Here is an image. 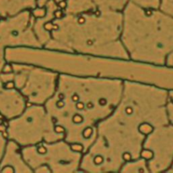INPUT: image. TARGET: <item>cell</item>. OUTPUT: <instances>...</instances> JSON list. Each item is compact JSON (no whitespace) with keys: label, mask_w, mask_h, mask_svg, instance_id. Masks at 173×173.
Wrapping results in <instances>:
<instances>
[{"label":"cell","mask_w":173,"mask_h":173,"mask_svg":"<svg viewBox=\"0 0 173 173\" xmlns=\"http://www.w3.org/2000/svg\"><path fill=\"white\" fill-rule=\"evenodd\" d=\"M168 90L124 82L121 99L98 125L95 138L83 154L80 172H119L124 163L141 154L145 138L169 123Z\"/></svg>","instance_id":"obj_1"},{"label":"cell","mask_w":173,"mask_h":173,"mask_svg":"<svg viewBox=\"0 0 173 173\" xmlns=\"http://www.w3.org/2000/svg\"><path fill=\"white\" fill-rule=\"evenodd\" d=\"M123 86L118 80L60 74L45 106L64 139L84 153L95 140L98 125L119 102Z\"/></svg>","instance_id":"obj_2"},{"label":"cell","mask_w":173,"mask_h":173,"mask_svg":"<svg viewBox=\"0 0 173 173\" xmlns=\"http://www.w3.org/2000/svg\"><path fill=\"white\" fill-rule=\"evenodd\" d=\"M54 19L34 30L41 47L68 53L128 58L121 41L122 12L95 9L63 13L55 0Z\"/></svg>","instance_id":"obj_3"},{"label":"cell","mask_w":173,"mask_h":173,"mask_svg":"<svg viewBox=\"0 0 173 173\" xmlns=\"http://www.w3.org/2000/svg\"><path fill=\"white\" fill-rule=\"evenodd\" d=\"M6 61L47 68L60 74L133 82L173 89V68L154 65L129 58L68 53L43 47H17L6 50Z\"/></svg>","instance_id":"obj_4"},{"label":"cell","mask_w":173,"mask_h":173,"mask_svg":"<svg viewBox=\"0 0 173 173\" xmlns=\"http://www.w3.org/2000/svg\"><path fill=\"white\" fill-rule=\"evenodd\" d=\"M122 15L121 41L128 58L166 65L173 52V17L160 7H144L131 0Z\"/></svg>","instance_id":"obj_5"},{"label":"cell","mask_w":173,"mask_h":173,"mask_svg":"<svg viewBox=\"0 0 173 173\" xmlns=\"http://www.w3.org/2000/svg\"><path fill=\"white\" fill-rule=\"evenodd\" d=\"M32 172H80L83 151L64 138L23 148Z\"/></svg>","instance_id":"obj_6"},{"label":"cell","mask_w":173,"mask_h":173,"mask_svg":"<svg viewBox=\"0 0 173 173\" xmlns=\"http://www.w3.org/2000/svg\"><path fill=\"white\" fill-rule=\"evenodd\" d=\"M8 121L9 139L22 148L64 138L45 105L28 104L22 113Z\"/></svg>","instance_id":"obj_7"},{"label":"cell","mask_w":173,"mask_h":173,"mask_svg":"<svg viewBox=\"0 0 173 173\" xmlns=\"http://www.w3.org/2000/svg\"><path fill=\"white\" fill-rule=\"evenodd\" d=\"M10 63L15 86L28 104L45 105L52 98L58 87V73L31 63Z\"/></svg>","instance_id":"obj_8"},{"label":"cell","mask_w":173,"mask_h":173,"mask_svg":"<svg viewBox=\"0 0 173 173\" xmlns=\"http://www.w3.org/2000/svg\"><path fill=\"white\" fill-rule=\"evenodd\" d=\"M147 162L149 173L166 172L173 162V124L157 127L146 137L141 154Z\"/></svg>","instance_id":"obj_9"},{"label":"cell","mask_w":173,"mask_h":173,"mask_svg":"<svg viewBox=\"0 0 173 173\" xmlns=\"http://www.w3.org/2000/svg\"><path fill=\"white\" fill-rule=\"evenodd\" d=\"M5 163L3 166L4 171H19V172H32L26 162L23 154V148L15 141L9 140L4 150Z\"/></svg>","instance_id":"obj_10"},{"label":"cell","mask_w":173,"mask_h":173,"mask_svg":"<svg viewBox=\"0 0 173 173\" xmlns=\"http://www.w3.org/2000/svg\"><path fill=\"white\" fill-rule=\"evenodd\" d=\"M119 172L133 173V172H149L147 162L143 157L139 156L132 160L127 161L123 165Z\"/></svg>","instance_id":"obj_11"},{"label":"cell","mask_w":173,"mask_h":173,"mask_svg":"<svg viewBox=\"0 0 173 173\" xmlns=\"http://www.w3.org/2000/svg\"><path fill=\"white\" fill-rule=\"evenodd\" d=\"M98 9L122 12L129 0H92Z\"/></svg>","instance_id":"obj_12"},{"label":"cell","mask_w":173,"mask_h":173,"mask_svg":"<svg viewBox=\"0 0 173 173\" xmlns=\"http://www.w3.org/2000/svg\"><path fill=\"white\" fill-rule=\"evenodd\" d=\"M48 1H50V0H38L37 1V7H42V6H44L45 4L48 2Z\"/></svg>","instance_id":"obj_13"}]
</instances>
